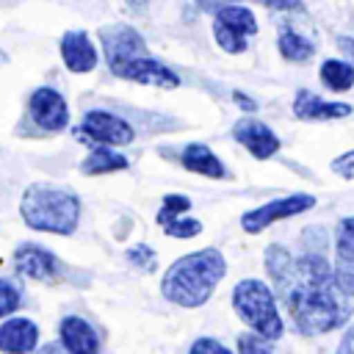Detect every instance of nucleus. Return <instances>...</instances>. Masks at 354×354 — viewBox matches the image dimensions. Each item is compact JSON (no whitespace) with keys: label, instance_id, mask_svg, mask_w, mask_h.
Returning <instances> with one entry per match:
<instances>
[{"label":"nucleus","instance_id":"obj_13","mask_svg":"<svg viewBox=\"0 0 354 354\" xmlns=\"http://www.w3.org/2000/svg\"><path fill=\"white\" fill-rule=\"evenodd\" d=\"M232 138L238 144H243L257 160H266V158H271L279 149V138L274 136V130L268 124L257 122V119H249V116L241 119V122H235Z\"/></svg>","mask_w":354,"mask_h":354},{"label":"nucleus","instance_id":"obj_23","mask_svg":"<svg viewBox=\"0 0 354 354\" xmlns=\"http://www.w3.org/2000/svg\"><path fill=\"white\" fill-rule=\"evenodd\" d=\"M19 304H22V293H19V288H17L14 282H8V279H0V318L17 313Z\"/></svg>","mask_w":354,"mask_h":354},{"label":"nucleus","instance_id":"obj_7","mask_svg":"<svg viewBox=\"0 0 354 354\" xmlns=\"http://www.w3.org/2000/svg\"><path fill=\"white\" fill-rule=\"evenodd\" d=\"M315 205V196L313 194H290V196H282V199H271L254 210H246L241 216V227L246 232H263L266 227L282 221V218H290V216H299L304 210H310Z\"/></svg>","mask_w":354,"mask_h":354},{"label":"nucleus","instance_id":"obj_19","mask_svg":"<svg viewBox=\"0 0 354 354\" xmlns=\"http://www.w3.org/2000/svg\"><path fill=\"white\" fill-rule=\"evenodd\" d=\"M127 166H130V160L122 152H113L108 144H102L86 155V160L80 163V171L83 174H111V171H122Z\"/></svg>","mask_w":354,"mask_h":354},{"label":"nucleus","instance_id":"obj_5","mask_svg":"<svg viewBox=\"0 0 354 354\" xmlns=\"http://www.w3.org/2000/svg\"><path fill=\"white\" fill-rule=\"evenodd\" d=\"M252 33H257V19L249 8L227 3L213 11V36L224 53H243Z\"/></svg>","mask_w":354,"mask_h":354},{"label":"nucleus","instance_id":"obj_33","mask_svg":"<svg viewBox=\"0 0 354 354\" xmlns=\"http://www.w3.org/2000/svg\"><path fill=\"white\" fill-rule=\"evenodd\" d=\"M232 97H235V102H238V105H241V108H246V111H254V108H257V105H254V102H252V100H249V97H243V94H241V91H235V94H232Z\"/></svg>","mask_w":354,"mask_h":354},{"label":"nucleus","instance_id":"obj_26","mask_svg":"<svg viewBox=\"0 0 354 354\" xmlns=\"http://www.w3.org/2000/svg\"><path fill=\"white\" fill-rule=\"evenodd\" d=\"M271 348H274L271 340L263 337L260 332H254V335H241V337H238V351H271Z\"/></svg>","mask_w":354,"mask_h":354},{"label":"nucleus","instance_id":"obj_28","mask_svg":"<svg viewBox=\"0 0 354 354\" xmlns=\"http://www.w3.org/2000/svg\"><path fill=\"white\" fill-rule=\"evenodd\" d=\"M191 351H194V354H199V351H213V354H227L230 348H227L224 343H218V340H213V337H199V340H194V343H191Z\"/></svg>","mask_w":354,"mask_h":354},{"label":"nucleus","instance_id":"obj_3","mask_svg":"<svg viewBox=\"0 0 354 354\" xmlns=\"http://www.w3.org/2000/svg\"><path fill=\"white\" fill-rule=\"evenodd\" d=\"M19 213L30 230L72 235L80 221V199L69 188L50 185V183H33L22 194Z\"/></svg>","mask_w":354,"mask_h":354},{"label":"nucleus","instance_id":"obj_22","mask_svg":"<svg viewBox=\"0 0 354 354\" xmlns=\"http://www.w3.org/2000/svg\"><path fill=\"white\" fill-rule=\"evenodd\" d=\"M188 207H191V199H188V196H183V194H166L163 202H160V210H158L155 221H158L160 227H166V224H171L174 218H180Z\"/></svg>","mask_w":354,"mask_h":354},{"label":"nucleus","instance_id":"obj_2","mask_svg":"<svg viewBox=\"0 0 354 354\" xmlns=\"http://www.w3.org/2000/svg\"><path fill=\"white\" fill-rule=\"evenodd\" d=\"M224 274H227L224 254L207 246V249H199V252H191L174 260L160 279V293L166 301L177 307H199L213 296Z\"/></svg>","mask_w":354,"mask_h":354},{"label":"nucleus","instance_id":"obj_25","mask_svg":"<svg viewBox=\"0 0 354 354\" xmlns=\"http://www.w3.org/2000/svg\"><path fill=\"white\" fill-rule=\"evenodd\" d=\"M127 260L133 263V266H138V268H144V271H152L155 268V252L147 246V243H136L133 249H127Z\"/></svg>","mask_w":354,"mask_h":354},{"label":"nucleus","instance_id":"obj_16","mask_svg":"<svg viewBox=\"0 0 354 354\" xmlns=\"http://www.w3.org/2000/svg\"><path fill=\"white\" fill-rule=\"evenodd\" d=\"M58 335H61V346L72 354H88L100 348V337L94 326L77 315H64L58 324Z\"/></svg>","mask_w":354,"mask_h":354},{"label":"nucleus","instance_id":"obj_29","mask_svg":"<svg viewBox=\"0 0 354 354\" xmlns=\"http://www.w3.org/2000/svg\"><path fill=\"white\" fill-rule=\"evenodd\" d=\"M254 3H260L266 8H277V11H296V8H301V0H254Z\"/></svg>","mask_w":354,"mask_h":354},{"label":"nucleus","instance_id":"obj_4","mask_svg":"<svg viewBox=\"0 0 354 354\" xmlns=\"http://www.w3.org/2000/svg\"><path fill=\"white\" fill-rule=\"evenodd\" d=\"M232 307L241 315V321L260 332L268 340H277L282 335V318L277 310L274 290L260 279H241L232 288Z\"/></svg>","mask_w":354,"mask_h":354},{"label":"nucleus","instance_id":"obj_14","mask_svg":"<svg viewBox=\"0 0 354 354\" xmlns=\"http://www.w3.org/2000/svg\"><path fill=\"white\" fill-rule=\"evenodd\" d=\"M61 61L69 72H91L97 66V47L86 30H66L61 36Z\"/></svg>","mask_w":354,"mask_h":354},{"label":"nucleus","instance_id":"obj_1","mask_svg":"<svg viewBox=\"0 0 354 354\" xmlns=\"http://www.w3.org/2000/svg\"><path fill=\"white\" fill-rule=\"evenodd\" d=\"M266 271L301 335H324L348 321V296L340 290L335 266H329L324 254L307 252L293 257L285 246L274 243L266 249Z\"/></svg>","mask_w":354,"mask_h":354},{"label":"nucleus","instance_id":"obj_32","mask_svg":"<svg viewBox=\"0 0 354 354\" xmlns=\"http://www.w3.org/2000/svg\"><path fill=\"white\" fill-rule=\"evenodd\" d=\"M202 11H218L221 6H227V3H232V0H194Z\"/></svg>","mask_w":354,"mask_h":354},{"label":"nucleus","instance_id":"obj_18","mask_svg":"<svg viewBox=\"0 0 354 354\" xmlns=\"http://www.w3.org/2000/svg\"><path fill=\"white\" fill-rule=\"evenodd\" d=\"M39 343V326L28 318H8L0 326V351H33Z\"/></svg>","mask_w":354,"mask_h":354},{"label":"nucleus","instance_id":"obj_9","mask_svg":"<svg viewBox=\"0 0 354 354\" xmlns=\"http://www.w3.org/2000/svg\"><path fill=\"white\" fill-rule=\"evenodd\" d=\"M80 138H91L97 144H108V147H124V144H133L136 138V130L116 113L111 111H102V108H94L83 116V124H80Z\"/></svg>","mask_w":354,"mask_h":354},{"label":"nucleus","instance_id":"obj_21","mask_svg":"<svg viewBox=\"0 0 354 354\" xmlns=\"http://www.w3.org/2000/svg\"><path fill=\"white\" fill-rule=\"evenodd\" d=\"M277 47H279V55H282L285 61H293V64L310 61V58H313V53H315V47H313L304 36H299L293 28H285V30L279 33Z\"/></svg>","mask_w":354,"mask_h":354},{"label":"nucleus","instance_id":"obj_31","mask_svg":"<svg viewBox=\"0 0 354 354\" xmlns=\"http://www.w3.org/2000/svg\"><path fill=\"white\" fill-rule=\"evenodd\" d=\"M337 47H340V50L346 53V58L354 64V39H351V36H340V39H337Z\"/></svg>","mask_w":354,"mask_h":354},{"label":"nucleus","instance_id":"obj_6","mask_svg":"<svg viewBox=\"0 0 354 354\" xmlns=\"http://www.w3.org/2000/svg\"><path fill=\"white\" fill-rule=\"evenodd\" d=\"M97 36H100V44H102V50H105V61H108V66H111L113 75H116L124 64H130L133 58L149 55L147 41L141 39V33H138L133 25H124V22L102 25Z\"/></svg>","mask_w":354,"mask_h":354},{"label":"nucleus","instance_id":"obj_30","mask_svg":"<svg viewBox=\"0 0 354 354\" xmlns=\"http://www.w3.org/2000/svg\"><path fill=\"white\" fill-rule=\"evenodd\" d=\"M340 351H348V354H354V324L346 329V335L340 337V346H337Z\"/></svg>","mask_w":354,"mask_h":354},{"label":"nucleus","instance_id":"obj_10","mask_svg":"<svg viewBox=\"0 0 354 354\" xmlns=\"http://www.w3.org/2000/svg\"><path fill=\"white\" fill-rule=\"evenodd\" d=\"M28 111H30V119L41 127V130H50V133H58L69 124V105L64 100L61 91L50 88V86H41L30 94L28 100Z\"/></svg>","mask_w":354,"mask_h":354},{"label":"nucleus","instance_id":"obj_17","mask_svg":"<svg viewBox=\"0 0 354 354\" xmlns=\"http://www.w3.org/2000/svg\"><path fill=\"white\" fill-rule=\"evenodd\" d=\"M180 163L194 171V174H202V177H213V180H224L227 177V169L224 163L216 158V152L205 144H185L183 152H180Z\"/></svg>","mask_w":354,"mask_h":354},{"label":"nucleus","instance_id":"obj_27","mask_svg":"<svg viewBox=\"0 0 354 354\" xmlns=\"http://www.w3.org/2000/svg\"><path fill=\"white\" fill-rule=\"evenodd\" d=\"M332 171L343 180H354V149L351 152H343L332 160Z\"/></svg>","mask_w":354,"mask_h":354},{"label":"nucleus","instance_id":"obj_11","mask_svg":"<svg viewBox=\"0 0 354 354\" xmlns=\"http://www.w3.org/2000/svg\"><path fill=\"white\" fill-rule=\"evenodd\" d=\"M335 279L346 296H354V216L335 230Z\"/></svg>","mask_w":354,"mask_h":354},{"label":"nucleus","instance_id":"obj_12","mask_svg":"<svg viewBox=\"0 0 354 354\" xmlns=\"http://www.w3.org/2000/svg\"><path fill=\"white\" fill-rule=\"evenodd\" d=\"M116 77H124V80H136V83H144V86H155V88H177L180 86V75L174 69H169L166 64H160L158 58L152 55H141V58H133L130 64H124Z\"/></svg>","mask_w":354,"mask_h":354},{"label":"nucleus","instance_id":"obj_15","mask_svg":"<svg viewBox=\"0 0 354 354\" xmlns=\"http://www.w3.org/2000/svg\"><path fill=\"white\" fill-rule=\"evenodd\" d=\"M293 113H296V119H304V122H329V119H346L351 113V105L326 102L318 94H313L307 88H299L296 100H293Z\"/></svg>","mask_w":354,"mask_h":354},{"label":"nucleus","instance_id":"obj_24","mask_svg":"<svg viewBox=\"0 0 354 354\" xmlns=\"http://www.w3.org/2000/svg\"><path fill=\"white\" fill-rule=\"evenodd\" d=\"M163 232L169 235V238H194V235H199L202 232V221H196V218H174L171 224H166L163 227Z\"/></svg>","mask_w":354,"mask_h":354},{"label":"nucleus","instance_id":"obj_8","mask_svg":"<svg viewBox=\"0 0 354 354\" xmlns=\"http://www.w3.org/2000/svg\"><path fill=\"white\" fill-rule=\"evenodd\" d=\"M14 268L36 282H58L66 277V263L36 243H19L14 249Z\"/></svg>","mask_w":354,"mask_h":354},{"label":"nucleus","instance_id":"obj_34","mask_svg":"<svg viewBox=\"0 0 354 354\" xmlns=\"http://www.w3.org/2000/svg\"><path fill=\"white\" fill-rule=\"evenodd\" d=\"M124 3H127L130 8H141V6H144V3H149V0H124Z\"/></svg>","mask_w":354,"mask_h":354},{"label":"nucleus","instance_id":"obj_20","mask_svg":"<svg viewBox=\"0 0 354 354\" xmlns=\"http://www.w3.org/2000/svg\"><path fill=\"white\" fill-rule=\"evenodd\" d=\"M318 77L329 91H348L354 86V64L340 58H326L321 64Z\"/></svg>","mask_w":354,"mask_h":354}]
</instances>
